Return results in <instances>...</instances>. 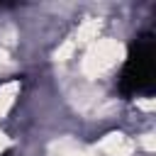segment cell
Returning <instances> with one entry per match:
<instances>
[{
  "mask_svg": "<svg viewBox=\"0 0 156 156\" xmlns=\"http://www.w3.org/2000/svg\"><path fill=\"white\" fill-rule=\"evenodd\" d=\"M117 90L122 98L154 93V34L151 32H141L132 39L127 61L117 78Z\"/></svg>",
  "mask_w": 156,
  "mask_h": 156,
  "instance_id": "6da1fadb",
  "label": "cell"
}]
</instances>
